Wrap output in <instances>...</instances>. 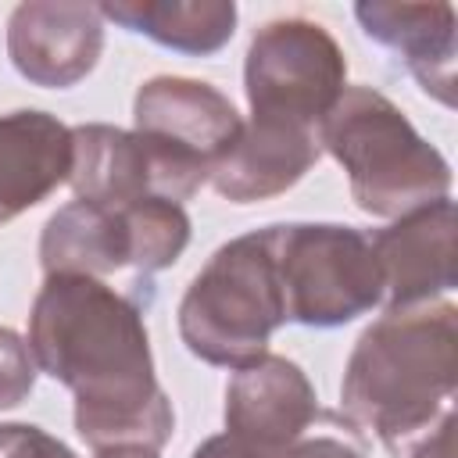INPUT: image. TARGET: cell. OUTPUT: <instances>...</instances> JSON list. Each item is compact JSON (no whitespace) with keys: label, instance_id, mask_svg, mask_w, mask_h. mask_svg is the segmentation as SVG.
Returning <instances> with one entry per match:
<instances>
[{"label":"cell","instance_id":"cell-1","mask_svg":"<svg viewBox=\"0 0 458 458\" xmlns=\"http://www.w3.org/2000/svg\"><path fill=\"white\" fill-rule=\"evenodd\" d=\"M32 351L75 397L79 433L97 447H161L172 408L154 386L140 311L107 286L57 272L32 311Z\"/></svg>","mask_w":458,"mask_h":458},{"label":"cell","instance_id":"cell-2","mask_svg":"<svg viewBox=\"0 0 458 458\" xmlns=\"http://www.w3.org/2000/svg\"><path fill=\"white\" fill-rule=\"evenodd\" d=\"M451 308H440V318H429V311L390 315L365 333L344 383V401L383 437L408 433L451 394Z\"/></svg>","mask_w":458,"mask_h":458},{"label":"cell","instance_id":"cell-3","mask_svg":"<svg viewBox=\"0 0 458 458\" xmlns=\"http://www.w3.org/2000/svg\"><path fill=\"white\" fill-rule=\"evenodd\" d=\"M283 297L268 229L222 247L182 301V336L193 354L218 365L261 358L268 333L283 322Z\"/></svg>","mask_w":458,"mask_h":458},{"label":"cell","instance_id":"cell-4","mask_svg":"<svg viewBox=\"0 0 458 458\" xmlns=\"http://www.w3.org/2000/svg\"><path fill=\"white\" fill-rule=\"evenodd\" d=\"M322 140L347 165L354 197L365 211L394 215L447 186L444 161L379 93H340L322 114Z\"/></svg>","mask_w":458,"mask_h":458},{"label":"cell","instance_id":"cell-5","mask_svg":"<svg viewBox=\"0 0 458 458\" xmlns=\"http://www.w3.org/2000/svg\"><path fill=\"white\" fill-rule=\"evenodd\" d=\"M272 261L283 315L311 326H336L372 308L383 272L365 240L340 225H272Z\"/></svg>","mask_w":458,"mask_h":458},{"label":"cell","instance_id":"cell-6","mask_svg":"<svg viewBox=\"0 0 458 458\" xmlns=\"http://www.w3.org/2000/svg\"><path fill=\"white\" fill-rule=\"evenodd\" d=\"M186 236L190 222L179 204L168 200H75L50 218L43 236V265L50 276L111 272L122 265L154 272L175 261V254L186 247Z\"/></svg>","mask_w":458,"mask_h":458},{"label":"cell","instance_id":"cell-7","mask_svg":"<svg viewBox=\"0 0 458 458\" xmlns=\"http://www.w3.org/2000/svg\"><path fill=\"white\" fill-rule=\"evenodd\" d=\"M344 86V57L333 36L304 18L268 21L247 54V97L254 118L311 125Z\"/></svg>","mask_w":458,"mask_h":458},{"label":"cell","instance_id":"cell-8","mask_svg":"<svg viewBox=\"0 0 458 458\" xmlns=\"http://www.w3.org/2000/svg\"><path fill=\"white\" fill-rule=\"evenodd\" d=\"M100 43V7L89 4H21L11 14V61L39 86H68L86 75Z\"/></svg>","mask_w":458,"mask_h":458},{"label":"cell","instance_id":"cell-9","mask_svg":"<svg viewBox=\"0 0 458 458\" xmlns=\"http://www.w3.org/2000/svg\"><path fill=\"white\" fill-rule=\"evenodd\" d=\"M311 415L315 397L301 369L283 358H254L236 372L229 386L225 419L233 426V437L258 451L279 454V447L290 444Z\"/></svg>","mask_w":458,"mask_h":458},{"label":"cell","instance_id":"cell-10","mask_svg":"<svg viewBox=\"0 0 458 458\" xmlns=\"http://www.w3.org/2000/svg\"><path fill=\"white\" fill-rule=\"evenodd\" d=\"M136 125L154 140L197 154L208 168H215V161L240 136V118L233 104L193 79L147 82L136 97Z\"/></svg>","mask_w":458,"mask_h":458},{"label":"cell","instance_id":"cell-11","mask_svg":"<svg viewBox=\"0 0 458 458\" xmlns=\"http://www.w3.org/2000/svg\"><path fill=\"white\" fill-rule=\"evenodd\" d=\"M315 154L318 147L311 129L254 118V125L247 132L240 129L233 147L215 161L211 179L218 193L233 200H254L290 186L315 161Z\"/></svg>","mask_w":458,"mask_h":458},{"label":"cell","instance_id":"cell-12","mask_svg":"<svg viewBox=\"0 0 458 458\" xmlns=\"http://www.w3.org/2000/svg\"><path fill=\"white\" fill-rule=\"evenodd\" d=\"M72 172V132L39 111L0 118V222L36 204Z\"/></svg>","mask_w":458,"mask_h":458},{"label":"cell","instance_id":"cell-13","mask_svg":"<svg viewBox=\"0 0 458 458\" xmlns=\"http://www.w3.org/2000/svg\"><path fill=\"white\" fill-rule=\"evenodd\" d=\"M365 32L404 54L408 68L451 100L454 61V7L451 4H358Z\"/></svg>","mask_w":458,"mask_h":458},{"label":"cell","instance_id":"cell-14","mask_svg":"<svg viewBox=\"0 0 458 458\" xmlns=\"http://www.w3.org/2000/svg\"><path fill=\"white\" fill-rule=\"evenodd\" d=\"M451 243V204L444 200L437 211H422L408 218L404 225H394L390 233H379L372 250L383 272V283L390 286L394 301H415L429 290H440L451 283V261L426 258L433 247Z\"/></svg>","mask_w":458,"mask_h":458},{"label":"cell","instance_id":"cell-15","mask_svg":"<svg viewBox=\"0 0 458 458\" xmlns=\"http://www.w3.org/2000/svg\"><path fill=\"white\" fill-rule=\"evenodd\" d=\"M104 18L122 21L132 32H147L150 39L190 50V54H208L218 50L236 25V7L233 4H104Z\"/></svg>","mask_w":458,"mask_h":458},{"label":"cell","instance_id":"cell-16","mask_svg":"<svg viewBox=\"0 0 458 458\" xmlns=\"http://www.w3.org/2000/svg\"><path fill=\"white\" fill-rule=\"evenodd\" d=\"M29 390H32L29 351L11 329H0V408L18 404Z\"/></svg>","mask_w":458,"mask_h":458},{"label":"cell","instance_id":"cell-17","mask_svg":"<svg viewBox=\"0 0 458 458\" xmlns=\"http://www.w3.org/2000/svg\"><path fill=\"white\" fill-rule=\"evenodd\" d=\"M0 458H75L36 426H0Z\"/></svg>","mask_w":458,"mask_h":458},{"label":"cell","instance_id":"cell-18","mask_svg":"<svg viewBox=\"0 0 458 458\" xmlns=\"http://www.w3.org/2000/svg\"><path fill=\"white\" fill-rule=\"evenodd\" d=\"M193 458H279V454H268V451H258L236 437H215L208 440Z\"/></svg>","mask_w":458,"mask_h":458},{"label":"cell","instance_id":"cell-19","mask_svg":"<svg viewBox=\"0 0 458 458\" xmlns=\"http://www.w3.org/2000/svg\"><path fill=\"white\" fill-rule=\"evenodd\" d=\"M279 458H361V454L354 447H347L344 440H336V437H318V440L301 444V447H293Z\"/></svg>","mask_w":458,"mask_h":458},{"label":"cell","instance_id":"cell-20","mask_svg":"<svg viewBox=\"0 0 458 458\" xmlns=\"http://www.w3.org/2000/svg\"><path fill=\"white\" fill-rule=\"evenodd\" d=\"M97 458H154L147 447H111V451H100Z\"/></svg>","mask_w":458,"mask_h":458}]
</instances>
